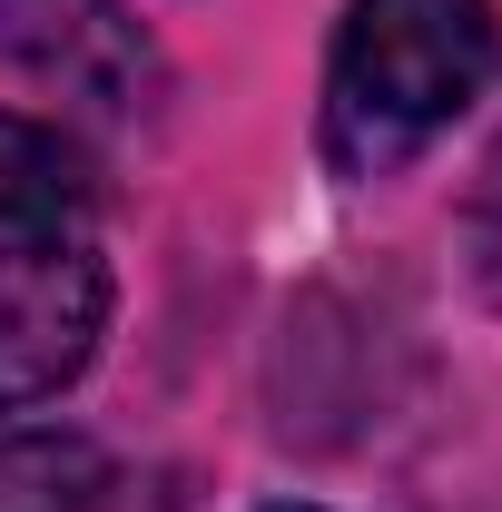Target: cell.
<instances>
[{"label":"cell","instance_id":"cell-5","mask_svg":"<svg viewBox=\"0 0 502 512\" xmlns=\"http://www.w3.org/2000/svg\"><path fill=\"white\" fill-rule=\"evenodd\" d=\"M99 444L79 434H0V512H89Z\"/></svg>","mask_w":502,"mask_h":512},{"label":"cell","instance_id":"cell-2","mask_svg":"<svg viewBox=\"0 0 502 512\" xmlns=\"http://www.w3.org/2000/svg\"><path fill=\"white\" fill-rule=\"evenodd\" d=\"M109 335V266L79 237H10L0 247V414L50 404Z\"/></svg>","mask_w":502,"mask_h":512},{"label":"cell","instance_id":"cell-3","mask_svg":"<svg viewBox=\"0 0 502 512\" xmlns=\"http://www.w3.org/2000/svg\"><path fill=\"white\" fill-rule=\"evenodd\" d=\"M0 60L99 119H138L158 99V50L119 0H0Z\"/></svg>","mask_w":502,"mask_h":512},{"label":"cell","instance_id":"cell-6","mask_svg":"<svg viewBox=\"0 0 502 512\" xmlns=\"http://www.w3.org/2000/svg\"><path fill=\"white\" fill-rule=\"evenodd\" d=\"M463 247H473V286H483V296L502 306V197H483V207H473Z\"/></svg>","mask_w":502,"mask_h":512},{"label":"cell","instance_id":"cell-1","mask_svg":"<svg viewBox=\"0 0 502 512\" xmlns=\"http://www.w3.org/2000/svg\"><path fill=\"white\" fill-rule=\"evenodd\" d=\"M502 30L483 0H355L325 69V158L335 178H394L483 99Z\"/></svg>","mask_w":502,"mask_h":512},{"label":"cell","instance_id":"cell-4","mask_svg":"<svg viewBox=\"0 0 502 512\" xmlns=\"http://www.w3.org/2000/svg\"><path fill=\"white\" fill-rule=\"evenodd\" d=\"M89 197H99V178H89V158L69 148L60 128L10 119V109H0V227H20V237H60L69 217H89Z\"/></svg>","mask_w":502,"mask_h":512}]
</instances>
